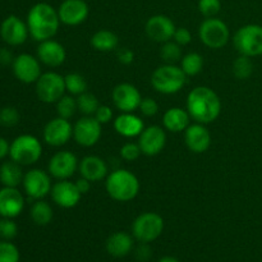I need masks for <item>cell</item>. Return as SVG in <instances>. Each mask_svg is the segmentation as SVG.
I'll list each match as a JSON object with an SVG mask.
<instances>
[{"label":"cell","mask_w":262,"mask_h":262,"mask_svg":"<svg viewBox=\"0 0 262 262\" xmlns=\"http://www.w3.org/2000/svg\"><path fill=\"white\" fill-rule=\"evenodd\" d=\"M94 117L96 118V120L100 123V124H107V123L112 122L113 119L112 107L107 106V105H100L99 109L96 110Z\"/></svg>","instance_id":"43"},{"label":"cell","mask_w":262,"mask_h":262,"mask_svg":"<svg viewBox=\"0 0 262 262\" xmlns=\"http://www.w3.org/2000/svg\"><path fill=\"white\" fill-rule=\"evenodd\" d=\"M164 230V219L156 212L138 215L132 225V233L141 243H150L158 239Z\"/></svg>","instance_id":"9"},{"label":"cell","mask_w":262,"mask_h":262,"mask_svg":"<svg viewBox=\"0 0 262 262\" xmlns=\"http://www.w3.org/2000/svg\"><path fill=\"white\" fill-rule=\"evenodd\" d=\"M114 129L122 137H138L145 129V123L135 113H122L115 118Z\"/></svg>","instance_id":"24"},{"label":"cell","mask_w":262,"mask_h":262,"mask_svg":"<svg viewBox=\"0 0 262 262\" xmlns=\"http://www.w3.org/2000/svg\"><path fill=\"white\" fill-rule=\"evenodd\" d=\"M187 81V76L181 67L176 64H163L154 71L151 84L163 95H174L181 91Z\"/></svg>","instance_id":"4"},{"label":"cell","mask_w":262,"mask_h":262,"mask_svg":"<svg viewBox=\"0 0 262 262\" xmlns=\"http://www.w3.org/2000/svg\"><path fill=\"white\" fill-rule=\"evenodd\" d=\"M141 155H142V151H141L138 142H127L122 146V148H120V156H122L123 160L128 161V163L136 161Z\"/></svg>","instance_id":"41"},{"label":"cell","mask_w":262,"mask_h":262,"mask_svg":"<svg viewBox=\"0 0 262 262\" xmlns=\"http://www.w3.org/2000/svg\"><path fill=\"white\" fill-rule=\"evenodd\" d=\"M0 125H2V122H0Z\"/></svg>","instance_id":"51"},{"label":"cell","mask_w":262,"mask_h":262,"mask_svg":"<svg viewBox=\"0 0 262 262\" xmlns=\"http://www.w3.org/2000/svg\"><path fill=\"white\" fill-rule=\"evenodd\" d=\"M12 69L15 78L25 84L36 83L42 74L41 63L37 56H33L27 53L15 56L12 63Z\"/></svg>","instance_id":"11"},{"label":"cell","mask_w":262,"mask_h":262,"mask_svg":"<svg viewBox=\"0 0 262 262\" xmlns=\"http://www.w3.org/2000/svg\"><path fill=\"white\" fill-rule=\"evenodd\" d=\"M60 23L66 26L82 25L90 14L86 0H64L58 8Z\"/></svg>","instance_id":"20"},{"label":"cell","mask_w":262,"mask_h":262,"mask_svg":"<svg viewBox=\"0 0 262 262\" xmlns=\"http://www.w3.org/2000/svg\"><path fill=\"white\" fill-rule=\"evenodd\" d=\"M42 156V145L32 135H20L10 142L9 158L22 166H30L37 163Z\"/></svg>","instance_id":"5"},{"label":"cell","mask_w":262,"mask_h":262,"mask_svg":"<svg viewBox=\"0 0 262 262\" xmlns=\"http://www.w3.org/2000/svg\"><path fill=\"white\" fill-rule=\"evenodd\" d=\"M25 173L22 170V165L15 161H4L0 165V183L3 187H18L22 184Z\"/></svg>","instance_id":"28"},{"label":"cell","mask_w":262,"mask_h":262,"mask_svg":"<svg viewBox=\"0 0 262 262\" xmlns=\"http://www.w3.org/2000/svg\"><path fill=\"white\" fill-rule=\"evenodd\" d=\"M0 262H19V251L10 241L0 242Z\"/></svg>","instance_id":"37"},{"label":"cell","mask_w":262,"mask_h":262,"mask_svg":"<svg viewBox=\"0 0 262 262\" xmlns=\"http://www.w3.org/2000/svg\"><path fill=\"white\" fill-rule=\"evenodd\" d=\"M140 181L132 171L127 169H117L107 174L105 188L114 201L129 202L137 197L140 192Z\"/></svg>","instance_id":"3"},{"label":"cell","mask_w":262,"mask_h":262,"mask_svg":"<svg viewBox=\"0 0 262 262\" xmlns=\"http://www.w3.org/2000/svg\"><path fill=\"white\" fill-rule=\"evenodd\" d=\"M138 145L146 156H156L164 150L166 145V133L160 125L145 127L138 136Z\"/></svg>","instance_id":"19"},{"label":"cell","mask_w":262,"mask_h":262,"mask_svg":"<svg viewBox=\"0 0 262 262\" xmlns=\"http://www.w3.org/2000/svg\"><path fill=\"white\" fill-rule=\"evenodd\" d=\"M30 215L31 219H32V222L35 223L36 225L45 227V225L50 224L51 220H53V207L50 206V204L43 201V200H37V201L33 202V205L31 206Z\"/></svg>","instance_id":"30"},{"label":"cell","mask_w":262,"mask_h":262,"mask_svg":"<svg viewBox=\"0 0 262 262\" xmlns=\"http://www.w3.org/2000/svg\"><path fill=\"white\" fill-rule=\"evenodd\" d=\"M112 99L115 107L122 113H133L140 107L142 101V96L137 87L128 82H123L114 87Z\"/></svg>","instance_id":"16"},{"label":"cell","mask_w":262,"mask_h":262,"mask_svg":"<svg viewBox=\"0 0 262 262\" xmlns=\"http://www.w3.org/2000/svg\"><path fill=\"white\" fill-rule=\"evenodd\" d=\"M66 81V90L71 95H78L83 94L87 91V81L82 74L79 73H69L64 77Z\"/></svg>","instance_id":"35"},{"label":"cell","mask_w":262,"mask_h":262,"mask_svg":"<svg viewBox=\"0 0 262 262\" xmlns=\"http://www.w3.org/2000/svg\"><path fill=\"white\" fill-rule=\"evenodd\" d=\"M22 186L28 199L33 201L43 200L48 194H50L53 188L50 174L41 169H30L26 171Z\"/></svg>","instance_id":"10"},{"label":"cell","mask_w":262,"mask_h":262,"mask_svg":"<svg viewBox=\"0 0 262 262\" xmlns=\"http://www.w3.org/2000/svg\"><path fill=\"white\" fill-rule=\"evenodd\" d=\"M160 58L165 64H176L182 60L183 53H182V46L178 45L176 41H168L161 45Z\"/></svg>","instance_id":"32"},{"label":"cell","mask_w":262,"mask_h":262,"mask_svg":"<svg viewBox=\"0 0 262 262\" xmlns=\"http://www.w3.org/2000/svg\"><path fill=\"white\" fill-rule=\"evenodd\" d=\"M187 112L196 123L210 124L219 118L222 101L212 89L197 86L187 96Z\"/></svg>","instance_id":"1"},{"label":"cell","mask_w":262,"mask_h":262,"mask_svg":"<svg viewBox=\"0 0 262 262\" xmlns=\"http://www.w3.org/2000/svg\"><path fill=\"white\" fill-rule=\"evenodd\" d=\"M78 170L81 177L94 183V182H100L106 178L109 169H107L106 163L101 158L96 155H89L82 159Z\"/></svg>","instance_id":"25"},{"label":"cell","mask_w":262,"mask_h":262,"mask_svg":"<svg viewBox=\"0 0 262 262\" xmlns=\"http://www.w3.org/2000/svg\"><path fill=\"white\" fill-rule=\"evenodd\" d=\"M136 257L140 261H147L151 257V250L148 246L141 245L136 251Z\"/></svg>","instance_id":"48"},{"label":"cell","mask_w":262,"mask_h":262,"mask_svg":"<svg viewBox=\"0 0 262 262\" xmlns=\"http://www.w3.org/2000/svg\"><path fill=\"white\" fill-rule=\"evenodd\" d=\"M15 56L8 48H0V66H9L13 63Z\"/></svg>","instance_id":"46"},{"label":"cell","mask_w":262,"mask_h":262,"mask_svg":"<svg viewBox=\"0 0 262 262\" xmlns=\"http://www.w3.org/2000/svg\"><path fill=\"white\" fill-rule=\"evenodd\" d=\"M138 110L141 112V114L145 115V117L147 118L155 117L159 113V104L155 100L151 99V97H145V99H142V101H141Z\"/></svg>","instance_id":"42"},{"label":"cell","mask_w":262,"mask_h":262,"mask_svg":"<svg viewBox=\"0 0 262 262\" xmlns=\"http://www.w3.org/2000/svg\"><path fill=\"white\" fill-rule=\"evenodd\" d=\"M119 43V38L113 31L99 30L95 32L91 37V45L96 51L101 53H109L115 50Z\"/></svg>","instance_id":"29"},{"label":"cell","mask_w":262,"mask_h":262,"mask_svg":"<svg viewBox=\"0 0 262 262\" xmlns=\"http://www.w3.org/2000/svg\"><path fill=\"white\" fill-rule=\"evenodd\" d=\"M25 202V196L17 187H3L0 189V216L10 219L19 216Z\"/></svg>","instance_id":"21"},{"label":"cell","mask_w":262,"mask_h":262,"mask_svg":"<svg viewBox=\"0 0 262 262\" xmlns=\"http://www.w3.org/2000/svg\"><path fill=\"white\" fill-rule=\"evenodd\" d=\"M189 117L187 109H182V107H170L165 112L163 117V124L164 128L169 132L173 133H181L188 128Z\"/></svg>","instance_id":"26"},{"label":"cell","mask_w":262,"mask_h":262,"mask_svg":"<svg viewBox=\"0 0 262 262\" xmlns=\"http://www.w3.org/2000/svg\"><path fill=\"white\" fill-rule=\"evenodd\" d=\"M18 225L14 219L10 217H2L0 219V237L4 241H10L17 237Z\"/></svg>","instance_id":"40"},{"label":"cell","mask_w":262,"mask_h":262,"mask_svg":"<svg viewBox=\"0 0 262 262\" xmlns=\"http://www.w3.org/2000/svg\"><path fill=\"white\" fill-rule=\"evenodd\" d=\"M77 106L83 115H95L96 110L99 109V99L91 92H83L77 96Z\"/></svg>","instance_id":"33"},{"label":"cell","mask_w":262,"mask_h":262,"mask_svg":"<svg viewBox=\"0 0 262 262\" xmlns=\"http://www.w3.org/2000/svg\"><path fill=\"white\" fill-rule=\"evenodd\" d=\"M159 262H179L178 260H177V258H174V257H164V258H161L160 261Z\"/></svg>","instance_id":"50"},{"label":"cell","mask_w":262,"mask_h":262,"mask_svg":"<svg viewBox=\"0 0 262 262\" xmlns=\"http://www.w3.org/2000/svg\"><path fill=\"white\" fill-rule=\"evenodd\" d=\"M101 125L94 115H84L73 125V138L82 147H92L101 138Z\"/></svg>","instance_id":"12"},{"label":"cell","mask_w":262,"mask_h":262,"mask_svg":"<svg viewBox=\"0 0 262 262\" xmlns=\"http://www.w3.org/2000/svg\"><path fill=\"white\" fill-rule=\"evenodd\" d=\"M177 27L173 20L164 14H155L147 19L145 25V32L150 40L164 43L173 40Z\"/></svg>","instance_id":"17"},{"label":"cell","mask_w":262,"mask_h":262,"mask_svg":"<svg viewBox=\"0 0 262 262\" xmlns=\"http://www.w3.org/2000/svg\"><path fill=\"white\" fill-rule=\"evenodd\" d=\"M74 183H76L77 188H78V191L81 192V194H82V196H83V194L89 193V192H90V189H91V183H92V182H90L89 179H86V178H83V177H81V178H79L78 181L74 182Z\"/></svg>","instance_id":"47"},{"label":"cell","mask_w":262,"mask_h":262,"mask_svg":"<svg viewBox=\"0 0 262 262\" xmlns=\"http://www.w3.org/2000/svg\"><path fill=\"white\" fill-rule=\"evenodd\" d=\"M133 239L128 233L117 232L106 241V251L114 257H124L132 251Z\"/></svg>","instance_id":"27"},{"label":"cell","mask_w":262,"mask_h":262,"mask_svg":"<svg viewBox=\"0 0 262 262\" xmlns=\"http://www.w3.org/2000/svg\"><path fill=\"white\" fill-rule=\"evenodd\" d=\"M253 73L252 58L239 55L233 63V74L238 79H248Z\"/></svg>","instance_id":"34"},{"label":"cell","mask_w":262,"mask_h":262,"mask_svg":"<svg viewBox=\"0 0 262 262\" xmlns=\"http://www.w3.org/2000/svg\"><path fill=\"white\" fill-rule=\"evenodd\" d=\"M199 37L205 46L210 49L224 48L230 38V31L224 20L216 17L206 18L200 25Z\"/></svg>","instance_id":"7"},{"label":"cell","mask_w":262,"mask_h":262,"mask_svg":"<svg viewBox=\"0 0 262 262\" xmlns=\"http://www.w3.org/2000/svg\"><path fill=\"white\" fill-rule=\"evenodd\" d=\"M36 56L40 60V63L45 64L46 67L56 68V67H60L66 61L67 51L66 48L60 42L50 38V40L42 41V42L38 43Z\"/></svg>","instance_id":"23"},{"label":"cell","mask_w":262,"mask_h":262,"mask_svg":"<svg viewBox=\"0 0 262 262\" xmlns=\"http://www.w3.org/2000/svg\"><path fill=\"white\" fill-rule=\"evenodd\" d=\"M184 142L189 151L194 154H204L211 146V135L206 125L201 123L189 124L184 130Z\"/></svg>","instance_id":"22"},{"label":"cell","mask_w":262,"mask_h":262,"mask_svg":"<svg viewBox=\"0 0 262 262\" xmlns=\"http://www.w3.org/2000/svg\"><path fill=\"white\" fill-rule=\"evenodd\" d=\"M10 143L8 142L7 138L0 137V160H4L7 156H9Z\"/></svg>","instance_id":"49"},{"label":"cell","mask_w":262,"mask_h":262,"mask_svg":"<svg viewBox=\"0 0 262 262\" xmlns=\"http://www.w3.org/2000/svg\"><path fill=\"white\" fill-rule=\"evenodd\" d=\"M78 110L77 106V100L72 97L71 95H64L58 102H56V113L58 117L64 118V119H71L76 112Z\"/></svg>","instance_id":"36"},{"label":"cell","mask_w":262,"mask_h":262,"mask_svg":"<svg viewBox=\"0 0 262 262\" xmlns=\"http://www.w3.org/2000/svg\"><path fill=\"white\" fill-rule=\"evenodd\" d=\"M199 10L206 18L216 17L222 10V2L220 0H199Z\"/></svg>","instance_id":"39"},{"label":"cell","mask_w":262,"mask_h":262,"mask_svg":"<svg viewBox=\"0 0 262 262\" xmlns=\"http://www.w3.org/2000/svg\"><path fill=\"white\" fill-rule=\"evenodd\" d=\"M26 23L33 40L38 42L50 40L58 33L60 26L58 9L48 3H36L28 10Z\"/></svg>","instance_id":"2"},{"label":"cell","mask_w":262,"mask_h":262,"mask_svg":"<svg viewBox=\"0 0 262 262\" xmlns=\"http://www.w3.org/2000/svg\"><path fill=\"white\" fill-rule=\"evenodd\" d=\"M173 40L176 41V42L178 43V45H181V46L188 45V43L192 41L191 31H189L188 28H184V27L177 28L176 32H174Z\"/></svg>","instance_id":"44"},{"label":"cell","mask_w":262,"mask_h":262,"mask_svg":"<svg viewBox=\"0 0 262 262\" xmlns=\"http://www.w3.org/2000/svg\"><path fill=\"white\" fill-rule=\"evenodd\" d=\"M181 68L186 73L187 77L197 76L204 69V58L199 53L186 54L181 60Z\"/></svg>","instance_id":"31"},{"label":"cell","mask_w":262,"mask_h":262,"mask_svg":"<svg viewBox=\"0 0 262 262\" xmlns=\"http://www.w3.org/2000/svg\"><path fill=\"white\" fill-rule=\"evenodd\" d=\"M19 112L14 106H4L0 109V122L4 127H14L19 123Z\"/></svg>","instance_id":"38"},{"label":"cell","mask_w":262,"mask_h":262,"mask_svg":"<svg viewBox=\"0 0 262 262\" xmlns=\"http://www.w3.org/2000/svg\"><path fill=\"white\" fill-rule=\"evenodd\" d=\"M78 159L71 151H58L51 156L48 165V171L58 181L69 179L78 170Z\"/></svg>","instance_id":"14"},{"label":"cell","mask_w":262,"mask_h":262,"mask_svg":"<svg viewBox=\"0 0 262 262\" xmlns=\"http://www.w3.org/2000/svg\"><path fill=\"white\" fill-rule=\"evenodd\" d=\"M50 196L54 204L58 205L59 207L73 209L79 204L82 194L74 182L64 179V181H58L55 184H53Z\"/></svg>","instance_id":"18"},{"label":"cell","mask_w":262,"mask_h":262,"mask_svg":"<svg viewBox=\"0 0 262 262\" xmlns=\"http://www.w3.org/2000/svg\"><path fill=\"white\" fill-rule=\"evenodd\" d=\"M117 58L118 61L124 66H129L135 60V53L128 48H122L117 51Z\"/></svg>","instance_id":"45"},{"label":"cell","mask_w":262,"mask_h":262,"mask_svg":"<svg viewBox=\"0 0 262 262\" xmlns=\"http://www.w3.org/2000/svg\"><path fill=\"white\" fill-rule=\"evenodd\" d=\"M233 43L239 55L250 58L262 55V26L256 23L242 26L235 32Z\"/></svg>","instance_id":"6"},{"label":"cell","mask_w":262,"mask_h":262,"mask_svg":"<svg viewBox=\"0 0 262 262\" xmlns=\"http://www.w3.org/2000/svg\"><path fill=\"white\" fill-rule=\"evenodd\" d=\"M30 36L27 23L14 14L8 15L0 23V37L7 45L20 46Z\"/></svg>","instance_id":"13"},{"label":"cell","mask_w":262,"mask_h":262,"mask_svg":"<svg viewBox=\"0 0 262 262\" xmlns=\"http://www.w3.org/2000/svg\"><path fill=\"white\" fill-rule=\"evenodd\" d=\"M72 137H73V125L68 119H64V118H54L43 128V141L46 145L53 146V147L64 146Z\"/></svg>","instance_id":"15"},{"label":"cell","mask_w":262,"mask_h":262,"mask_svg":"<svg viewBox=\"0 0 262 262\" xmlns=\"http://www.w3.org/2000/svg\"><path fill=\"white\" fill-rule=\"evenodd\" d=\"M35 91L40 101L45 104H56L67 91L64 77L56 72L42 73L35 83Z\"/></svg>","instance_id":"8"}]
</instances>
